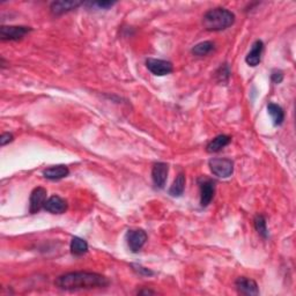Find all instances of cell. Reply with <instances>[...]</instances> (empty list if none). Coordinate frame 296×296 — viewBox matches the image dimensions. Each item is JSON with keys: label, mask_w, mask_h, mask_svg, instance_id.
<instances>
[{"label": "cell", "mask_w": 296, "mask_h": 296, "mask_svg": "<svg viewBox=\"0 0 296 296\" xmlns=\"http://www.w3.org/2000/svg\"><path fill=\"white\" fill-rule=\"evenodd\" d=\"M109 283L108 278L94 272H70L60 275L55 281L56 287L63 290L105 288Z\"/></svg>", "instance_id": "obj_1"}, {"label": "cell", "mask_w": 296, "mask_h": 296, "mask_svg": "<svg viewBox=\"0 0 296 296\" xmlns=\"http://www.w3.org/2000/svg\"><path fill=\"white\" fill-rule=\"evenodd\" d=\"M235 23V14L229 10L217 7L206 12L202 18V24L208 31H221L232 27Z\"/></svg>", "instance_id": "obj_2"}, {"label": "cell", "mask_w": 296, "mask_h": 296, "mask_svg": "<svg viewBox=\"0 0 296 296\" xmlns=\"http://www.w3.org/2000/svg\"><path fill=\"white\" fill-rule=\"evenodd\" d=\"M210 172L219 178H228L234 173V162L226 157H214L208 162Z\"/></svg>", "instance_id": "obj_3"}, {"label": "cell", "mask_w": 296, "mask_h": 296, "mask_svg": "<svg viewBox=\"0 0 296 296\" xmlns=\"http://www.w3.org/2000/svg\"><path fill=\"white\" fill-rule=\"evenodd\" d=\"M198 185L200 189V206L206 207L210 204L216 194V182L208 177L202 176L198 178Z\"/></svg>", "instance_id": "obj_4"}, {"label": "cell", "mask_w": 296, "mask_h": 296, "mask_svg": "<svg viewBox=\"0 0 296 296\" xmlns=\"http://www.w3.org/2000/svg\"><path fill=\"white\" fill-rule=\"evenodd\" d=\"M31 30L30 27L26 26H2L0 38L2 40H20Z\"/></svg>", "instance_id": "obj_5"}, {"label": "cell", "mask_w": 296, "mask_h": 296, "mask_svg": "<svg viewBox=\"0 0 296 296\" xmlns=\"http://www.w3.org/2000/svg\"><path fill=\"white\" fill-rule=\"evenodd\" d=\"M126 242L132 252H139L147 242V234L143 229H131L126 233Z\"/></svg>", "instance_id": "obj_6"}, {"label": "cell", "mask_w": 296, "mask_h": 296, "mask_svg": "<svg viewBox=\"0 0 296 296\" xmlns=\"http://www.w3.org/2000/svg\"><path fill=\"white\" fill-rule=\"evenodd\" d=\"M146 66H147L149 72L156 76L168 75L174 71V65L168 60L163 59L148 58L146 60Z\"/></svg>", "instance_id": "obj_7"}, {"label": "cell", "mask_w": 296, "mask_h": 296, "mask_svg": "<svg viewBox=\"0 0 296 296\" xmlns=\"http://www.w3.org/2000/svg\"><path fill=\"white\" fill-rule=\"evenodd\" d=\"M47 190L44 188H36L32 190V192L30 194V200H29V210L31 214L38 213L40 209L44 208L47 202Z\"/></svg>", "instance_id": "obj_8"}, {"label": "cell", "mask_w": 296, "mask_h": 296, "mask_svg": "<svg viewBox=\"0 0 296 296\" xmlns=\"http://www.w3.org/2000/svg\"><path fill=\"white\" fill-rule=\"evenodd\" d=\"M169 165L164 162H157L153 165L152 169V178L153 183L157 189H163L168 178Z\"/></svg>", "instance_id": "obj_9"}, {"label": "cell", "mask_w": 296, "mask_h": 296, "mask_svg": "<svg viewBox=\"0 0 296 296\" xmlns=\"http://www.w3.org/2000/svg\"><path fill=\"white\" fill-rule=\"evenodd\" d=\"M235 287H236L237 291L242 295L248 296H256L259 294V288L257 282L252 280V279L240 277L235 281Z\"/></svg>", "instance_id": "obj_10"}, {"label": "cell", "mask_w": 296, "mask_h": 296, "mask_svg": "<svg viewBox=\"0 0 296 296\" xmlns=\"http://www.w3.org/2000/svg\"><path fill=\"white\" fill-rule=\"evenodd\" d=\"M67 201L59 196H52L49 198L44 206V209L52 214H63L67 210Z\"/></svg>", "instance_id": "obj_11"}, {"label": "cell", "mask_w": 296, "mask_h": 296, "mask_svg": "<svg viewBox=\"0 0 296 296\" xmlns=\"http://www.w3.org/2000/svg\"><path fill=\"white\" fill-rule=\"evenodd\" d=\"M263 51H264V43H263V40L258 39L252 44L251 50L249 51V54L246 55V57H245L246 64H248L249 66L256 67L257 65H259V63H261Z\"/></svg>", "instance_id": "obj_12"}, {"label": "cell", "mask_w": 296, "mask_h": 296, "mask_svg": "<svg viewBox=\"0 0 296 296\" xmlns=\"http://www.w3.org/2000/svg\"><path fill=\"white\" fill-rule=\"evenodd\" d=\"M81 5H82V3L80 2H54L50 6V11L54 15H62L67 12L76 10Z\"/></svg>", "instance_id": "obj_13"}, {"label": "cell", "mask_w": 296, "mask_h": 296, "mask_svg": "<svg viewBox=\"0 0 296 296\" xmlns=\"http://www.w3.org/2000/svg\"><path fill=\"white\" fill-rule=\"evenodd\" d=\"M68 174H70V169H68L66 165L59 164L44 170L43 176L46 177L47 180L50 181H59L62 180V178L67 177Z\"/></svg>", "instance_id": "obj_14"}, {"label": "cell", "mask_w": 296, "mask_h": 296, "mask_svg": "<svg viewBox=\"0 0 296 296\" xmlns=\"http://www.w3.org/2000/svg\"><path fill=\"white\" fill-rule=\"evenodd\" d=\"M230 141H232V138L229 136L220 135L209 141L207 146H206V151L208 153H218L222 151L226 146H228L230 144Z\"/></svg>", "instance_id": "obj_15"}, {"label": "cell", "mask_w": 296, "mask_h": 296, "mask_svg": "<svg viewBox=\"0 0 296 296\" xmlns=\"http://www.w3.org/2000/svg\"><path fill=\"white\" fill-rule=\"evenodd\" d=\"M267 111H269V115L272 118L275 126H279V125L283 123V120H285V112H283V109L280 105L275 103H269L267 104Z\"/></svg>", "instance_id": "obj_16"}, {"label": "cell", "mask_w": 296, "mask_h": 296, "mask_svg": "<svg viewBox=\"0 0 296 296\" xmlns=\"http://www.w3.org/2000/svg\"><path fill=\"white\" fill-rule=\"evenodd\" d=\"M71 252L73 256L80 257L88 252V243L78 236H74L71 241Z\"/></svg>", "instance_id": "obj_17"}, {"label": "cell", "mask_w": 296, "mask_h": 296, "mask_svg": "<svg viewBox=\"0 0 296 296\" xmlns=\"http://www.w3.org/2000/svg\"><path fill=\"white\" fill-rule=\"evenodd\" d=\"M185 190V175L183 173L178 174L176 180L174 181L172 188L169 189V194L172 197H181Z\"/></svg>", "instance_id": "obj_18"}, {"label": "cell", "mask_w": 296, "mask_h": 296, "mask_svg": "<svg viewBox=\"0 0 296 296\" xmlns=\"http://www.w3.org/2000/svg\"><path fill=\"white\" fill-rule=\"evenodd\" d=\"M214 49H216V44L210 42V40H204V42L198 43L192 48V54L198 57H204L213 52Z\"/></svg>", "instance_id": "obj_19"}, {"label": "cell", "mask_w": 296, "mask_h": 296, "mask_svg": "<svg viewBox=\"0 0 296 296\" xmlns=\"http://www.w3.org/2000/svg\"><path fill=\"white\" fill-rule=\"evenodd\" d=\"M253 225L255 228L257 230V233L261 235L263 238L269 237V229H267V222L264 216H262V214L256 216L253 220Z\"/></svg>", "instance_id": "obj_20"}, {"label": "cell", "mask_w": 296, "mask_h": 296, "mask_svg": "<svg viewBox=\"0 0 296 296\" xmlns=\"http://www.w3.org/2000/svg\"><path fill=\"white\" fill-rule=\"evenodd\" d=\"M229 75H230V70L227 64L222 65V66L219 68V71L217 72V76L219 78V81H220V82H226V81L229 79Z\"/></svg>", "instance_id": "obj_21"}, {"label": "cell", "mask_w": 296, "mask_h": 296, "mask_svg": "<svg viewBox=\"0 0 296 296\" xmlns=\"http://www.w3.org/2000/svg\"><path fill=\"white\" fill-rule=\"evenodd\" d=\"M271 80L273 83H281L283 80V72L280 70H274L271 74Z\"/></svg>", "instance_id": "obj_22"}, {"label": "cell", "mask_w": 296, "mask_h": 296, "mask_svg": "<svg viewBox=\"0 0 296 296\" xmlns=\"http://www.w3.org/2000/svg\"><path fill=\"white\" fill-rule=\"evenodd\" d=\"M116 3H110V2H97V3H91V4H88V5L99 7L100 10H108V8L112 7Z\"/></svg>", "instance_id": "obj_23"}, {"label": "cell", "mask_w": 296, "mask_h": 296, "mask_svg": "<svg viewBox=\"0 0 296 296\" xmlns=\"http://www.w3.org/2000/svg\"><path fill=\"white\" fill-rule=\"evenodd\" d=\"M14 137L12 133H3L2 137H0V145L2 146H6L7 144H10L13 141Z\"/></svg>", "instance_id": "obj_24"}, {"label": "cell", "mask_w": 296, "mask_h": 296, "mask_svg": "<svg viewBox=\"0 0 296 296\" xmlns=\"http://www.w3.org/2000/svg\"><path fill=\"white\" fill-rule=\"evenodd\" d=\"M133 267H136V271L138 273H140V274H144V275H152L153 274V272L152 271H149L148 269H146V267H143V266H140V265H132Z\"/></svg>", "instance_id": "obj_25"}, {"label": "cell", "mask_w": 296, "mask_h": 296, "mask_svg": "<svg viewBox=\"0 0 296 296\" xmlns=\"http://www.w3.org/2000/svg\"><path fill=\"white\" fill-rule=\"evenodd\" d=\"M138 294H140V295H153V294H155L154 293L153 290H149V289H145V290H140V291H138Z\"/></svg>", "instance_id": "obj_26"}]
</instances>
